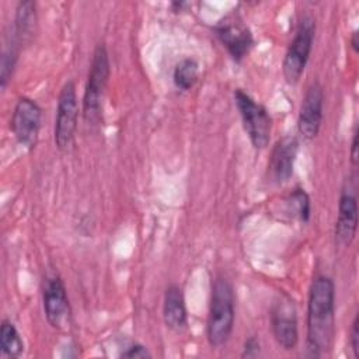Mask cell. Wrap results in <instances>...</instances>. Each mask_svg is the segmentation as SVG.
Instances as JSON below:
<instances>
[{
	"instance_id": "cell-1",
	"label": "cell",
	"mask_w": 359,
	"mask_h": 359,
	"mask_svg": "<svg viewBox=\"0 0 359 359\" xmlns=\"http://www.w3.org/2000/svg\"><path fill=\"white\" fill-rule=\"evenodd\" d=\"M335 334V285L327 275L314 276L307 302L306 356L321 358L332 346Z\"/></svg>"
},
{
	"instance_id": "cell-2",
	"label": "cell",
	"mask_w": 359,
	"mask_h": 359,
	"mask_svg": "<svg viewBox=\"0 0 359 359\" xmlns=\"http://www.w3.org/2000/svg\"><path fill=\"white\" fill-rule=\"evenodd\" d=\"M234 289L230 280L222 275L212 283L210 306L206 323V337L212 348L227 344L234 327Z\"/></svg>"
},
{
	"instance_id": "cell-3",
	"label": "cell",
	"mask_w": 359,
	"mask_h": 359,
	"mask_svg": "<svg viewBox=\"0 0 359 359\" xmlns=\"http://www.w3.org/2000/svg\"><path fill=\"white\" fill-rule=\"evenodd\" d=\"M111 74L108 50L104 43H98L93 52L90 70L83 97V115L87 122H98L101 116L102 97Z\"/></svg>"
},
{
	"instance_id": "cell-4",
	"label": "cell",
	"mask_w": 359,
	"mask_h": 359,
	"mask_svg": "<svg viewBox=\"0 0 359 359\" xmlns=\"http://www.w3.org/2000/svg\"><path fill=\"white\" fill-rule=\"evenodd\" d=\"M233 95L244 130L252 147L257 150L265 149L272 133V118L268 109L241 88L234 90Z\"/></svg>"
},
{
	"instance_id": "cell-5",
	"label": "cell",
	"mask_w": 359,
	"mask_h": 359,
	"mask_svg": "<svg viewBox=\"0 0 359 359\" xmlns=\"http://www.w3.org/2000/svg\"><path fill=\"white\" fill-rule=\"evenodd\" d=\"M316 35V21L310 15H304L296 28L294 36L287 46L282 63V73L287 84L299 83L306 65L309 62Z\"/></svg>"
},
{
	"instance_id": "cell-6",
	"label": "cell",
	"mask_w": 359,
	"mask_h": 359,
	"mask_svg": "<svg viewBox=\"0 0 359 359\" xmlns=\"http://www.w3.org/2000/svg\"><path fill=\"white\" fill-rule=\"evenodd\" d=\"M79 119V102L76 86L72 80L66 81L60 88L57 97L56 116H55V128L53 137L55 144L59 150H67L73 140L77 129Z\"/></svg>"
},
{
	"instance_id": "cell-7",
	"label": "cell",
	"mask_w": 359,
	"mask_h": 359,
	"mask_svg": "<svg viewBox=\"0 0 359 359\" xmlns=\"http://www.w3.org/2000/svg\"><path fill=\"white\" fill-rule=\"evenodd\" d=\"M271 330L273 338L285 351H292L299 342V327H297V311L293 300L286 294L280 293L272 303L269 311Z\"/></svg>"
},
{
	"instance_id": "cell-8",
	"label": "cell",
	"mask_w": 359,
	"mask_h": 359,
	"mask_svg": "<svg viewBox=\"0 0 359 359\" xmlns=\"http://www.w3.org/2000/svg\"><path fill=\"white\" fill-rule=\"evenodd\" d=\"M213 31L234 62H241L254 46V36L250 28L236 13L220 20L215 25Z\"/></svg>"
},
{
	"instance_id": "cell-9",
	"label": "cell",
	"mask_w": 359,
	"mask_h": 359,
	"mask_svg": "<svg viewBox=\"0 0 359 359\" xmlns=\"http://www.w3.org/2000/svg\"><path fill=\"white\" fill-rule=\"evenodd\" d=\"M42 109L41 107L28 97H21L14 105L11 116V130L15 140L27 147L34 149L38 142V135L41 129Z\"/></svg>"
},
{
	"instance_id": "cell-10",
	"label": "cell",
	"mask_w": 359,
	"mask_h": 359,
	"mask_svg": "<svg viewBox=\"0 0 359 359\" xmlns=\"http://www.w3.org/2000/svg\"><path fill=\"white\" fill-rule=\"evenodd\" d=\"M43 311L48 323L57 330L70 323V304L63 280L57 275L46 276L42 290Z\"/></svg>"
},
{
	"instance_id": "cell-11",
	"label": "cell",
	"mask_w": 359,
	"mask_h": 359,
	"mask_svg": "<svg viewBox=\"0 0 359 359\" xmlns=\"http://www.w3.org/2000/svg\"><path fill=\"white\" fill-rule=\"evenodd\" d=\"M323 107H324V91L318 81H313L302 100L299 116H297V130L304 139H314L323 123Z\"/></svg>"
},
{
	"instance_id": "cell-12",
	"label": "cell",
	"mask_w": 359,
	"mask_h": 359,
	"mask_svg": "<svg viewBox=\"0 0 359 359\" xmlns=\"http://www.w3.org/2000/svg\"><path fill=\"white\" fill-rule=\"evenodd\" d=\"M358 229V201L352 185L345 182L338 202V216L335 222V241L341 247H349L355 240Z\"/></svg>"
},
{
	"instance_id": "cell-13",
	"label": "cell",
	"mask_w": 359,
	"mask_h": 359,
	"mask_svg": "<svg viewBox=\"0 0 359 359\" xmlns=\"http://www.w3.org/2000/svg\"><path fill=\"white\" fill-rule=\"evenodd\" d=\"M299 153V140L294 136H285L279 139L268 161V172L272 181L283 184L293 175L294 161Z\"/></svg>"
},
{
	"instance_id": "cell-14",
	"label": "cell",
	"mask_w": 359,
	"mask_h": 359,
	"mask_svg": "<svg viewBox=\"0 0 359 359\" xmlns=\"http://www.w3.org/2000/svg\"><path fill=\"white\" fill-rule=\"evenodd\" d=\"M163 320L167 328L182 332L188 324V313L184 292L178 285L167 286L163 299Z\"/></svg>"
},
{
	"instance_id": "cell-15",
	"label": "cell",
	"mask_w": 359,
	"mask_h": 359,
	"mask_svg": "<svg viewBox=\"0 0 359 359\" xmlns=\"http://www.w3.org/2000/svg\"><path fill=\"white\" fill-rule=\"evenodd\" d=\"M36 28V10L35 3L25 0L20 1L15 8L13 35L20 45L29 43Z\"/></svg>"
},
{
	"instance_id": "cell-16",
	"label": "cell",
	"mask_w": 359,
	"mask_h": 359,
	"mask_svg": "<svg viewBox=\"0 0 359 359\" xmlns=\"http://www.w3.org/2000/svg\"><path fill=\"white\" fill-rule=\"evenodd\" d=\"M0 351L1 355L10 359L18 358L24 351V341L15 325L4 318L0 325Z\"/></svg>"
},
{
	"instance_id": "cell-17",
	"label": "cell",
	"mask_w": 359,
	"mask_h": 359,
	"mask_svg": "<svg viewBox=\"0 0 359 359\" xmlns=\"http://www.w3.org/2000/svg\"><path fill=\"white\" fill-rule=\"evenodd\" d=\"M198 74H199V65L196 59L184 57L174 67V72H172L174 86L181 91H188L198 81Z\"/></svg>"
},
{
	"instance_id": "cell-18",
	"label": "cell",
	"mask_w": 359,
	"mask_h": 359,
	"mask_svg": "<svg viewBox=\"0 0 359 359\" xmlns=\"http://www.w3.org/2000/svg\"><path fill=\"white\" fill-rule=\"evenodd\" d=\"M20 43L14 38V35H10L6 41V45L3 48L1 53V63H0V86L1 90H6L7 83L10 81V77L13 76V70L15 67L17 59H18V50Z\"/></svg>"
},
{
	"instance_id": "cell-19",
	"label": "cell",
	"mask_w": 359,
	"mask_h": 359,
	"mask_svg": "<svg viewBox=\"0 0 359 359\" xmlns=\"http://www.w3.org/2000/svg\"><path fill=\"white\" fill-rule=\"evenodd\" d=\"M289 210L294 212L293 215L303 223L310 220V213H311V205H310V198L307 192L302 188L293 189L287 199Z\"/></svg>"
},
{
	"instance_id": "cell-20",
	"label": "cell",
	"mask_w": 359,
	"mask_h": 359,
	"mask_svg": "<svg viewBox=\"0 0 359 359\" xmlns=\"http://www.w3.org/2000/svg\"><path fill=\"white\" fill-rule=\"evenodd\" d=\"M349 345H351V349L353 352V356L356 359H359V314L358 313L353 317V321H352V325H351Z\"/></svg>"
},
{
	"instance_id": "cell-21",
	"label": "cell",
	"mask_w": 359,
	"mask_h": 359,
	"mask_svg": "<svg viewBox=\"0 0 359 359\" xmlns=\"http://www.w3.org/2000/svg\"><path fill=\"white\" fill-rule=\"evenodd\" d=\"M122 358H129V359H133V358H151V353L150 351L142 345V344H133L130 345L129 348H126L122 353H121Z\"/></svg>"
},
{
	"instance_id": "cell-22",
	"label": "cell",
	"mask_w": 359,
	"mask_h": 359,
	"mask_svg": "<svg viewBox=\"0 0 359 359\" xmlns=\"http://www.w3.org/2000/svg\"><path fill=\"white\" fill-rule=\"evenodd\" d=\"M261 353V345L259 341L255 337H250L245 339L243 346V358H257Z\"/></svg>"
},
{
	"instance_id": "cell-23",
	"label": "cell",
	"mask_w": 359,
	"mask_h": 359,
	"mask_svg": "<svg viewBox=\"0 0 359 359\" xmlns=\"http://www.w3.org/2000/svg\"><path fill=\"white\" fill-rule=\"evenodd\" d=\"M351 164L355 168L358 165V130L353 132L352 144H351Z\"/></svg>"
},
{
	"instance_id": "cell-24",
	"label": "cell",
	"mask_w": 359,
	"mask_h": 359,
	"mask_svg": "<svg viewBox=\"0 0 359 359\" xmlns=\"http://www.w3.org/2000/svg\"><path fill=\"white\" fill-rule=\"evenodd\" d=\"M351 46H352L353 52L356 53V52H358V32H356V31H353V34H352V38H351Z\"/></svg>"
}]
</instances>
